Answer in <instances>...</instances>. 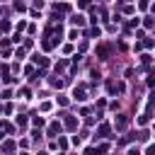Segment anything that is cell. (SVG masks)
Wrapping results in <instances>:
<instances>
[{
    "label": "cell",
    "mask_w": 155,
    "mask_h": 155,
    "mask_svg": "<svg viewBox=\"0 0 155 155\" xmlns=\"http://www.w3.org/2000/svg\"><path fill=\"white\" fill-rule=\"evenodd\" d=\"M97 53H100L102 58H107V53H109V46H100V49H97Z\"/></svg>",
    "instance_id": "cell-2"
},
{
    "label": "cell",
    "mask_w": 155,
    "mask_h": 155,
    "mask_svg": "<svg viewBox=\"0 0 155 155\" xmlns=\"http://www.w3.org/2000/svg\"><path fill=\"white\" fill-rule=\"evenodd\" d=\"M128 126V116H119L116 119V128H126Z\"/></svg>",
    "instance_id": "cell-1"
},
{
    "label": "cell",
    "mask_w": 155,
    "mask_h": 155,
    "mask_svg": "<svg viewBox=\"0 0 155 155\" xmlns=\"http://www.w3.org/2000/svg\"><path fill=\"white\" fill-rule=\"evenodd\" d=\"M58 131H61V126H58V124H53V126L49 128V133H58Z\"/></svg>",
    "instance_id": "cell-6"
},
{
    "label": "cell",
    "mask_w": 155,
    "mask_h": 155,
    "mask_svg": "<svg viewBox=\"0 0 155 155\" xmlns=\"http://www.w3.org/2000/svg\"><path fill=\"white\" fill-rule=\"evenodd\" d=\"M107 133H109V126H107V124H104V126H100V136H107Z\"/></svg>",
    "instance_id": "cell-5"
},
{
    "label": "cell",
    "mask_w": 155,
    "mask_h": 155,
    "mask_svg": "<svg viewBox=\"0 0 155 155\" xmlns=\"http://www.w3.org/2000/svg\"><path fill=\"white\" fill-rule=\"evenodd\" d=\"M66 126H68V128H75V126H78V124H75V119H73V116H68V119H66Z\"/></svg>",
    "instance_id": "cell-4"
},
{
    "label": "cell",
    "mask_w": 155,
    "mask_h": 155,
    "mask_svg": "<svg viewBox=\"0 0 155 155\" xmlns=\"http://www.w3.org/2000/svg\"><path fill=\"white\" fill-rule=\"evenodd\" d=\"M73 24H80V27H83V24H85V17H80V15H75V17H73Z\"/></svg>",
    "instance_id": "cell-3"
}]
</instances>
